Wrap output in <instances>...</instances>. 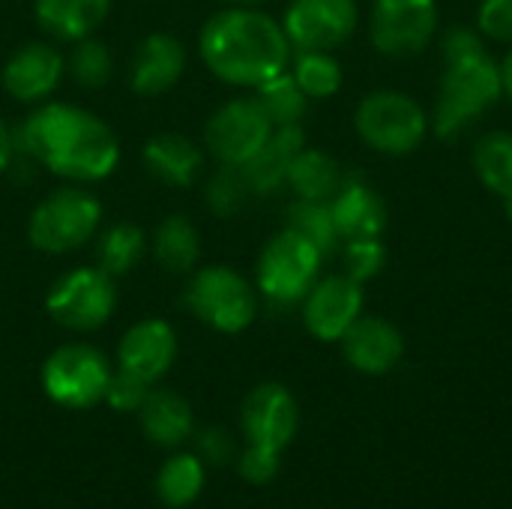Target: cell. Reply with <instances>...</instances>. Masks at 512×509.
<instances>
[{
  "label": "cell",
  "mask_w": 512,
  "mask_h": 509,
  "mask_svg": "<svg viewBox=\"0 0 512 509\" xmlns=\"http://www.w3.org/2000/svg\"><path fill=\"white\" fill-rule=\"evenodd\" d=\"M153 255H156L159 267L168 273H192V267L198 264V255H201L198 228L180 213L165 216L153 234Z\"/></svg>",
  "instance_id": "26"
},
{
  "label": "cell",
  "mask_w": 512,
  "mask_h": 509,
  "mask_svg": "<svg viewBox=\"0 0 512 509\" xmlns=\"http://www.w3.org/2000/svg\"><path fill=\"white\" fill-rule=\"evenodd\" d=\"M249 183H246V177H243V168H237V165H222L210 180H207V207H210V213H216V216H222V219H228V216H234L243 204H246V198H249Z\"/></svg>",
  "instance_id": "33"
},
{
  "label": "cell",
  "mask_w": 512,
  "mask_h": 509,
  "mask_svg": "<svg viewBox=\"0 0 512 509\" xmlns=\"http://www.w3.org/2000/svg\"><path fill=\"white\" fill-rule=\"evenodd\" d=\"M15 153H24L57 177L93 183L111 177L117 168L120 141L96 114L66 102H48L12 132Z\"/></svg>",
  "instance_id": "1"
},
{
  "label": "cell",
  "mask_w": 512,
  "mask_h": 509,
  "mask_svg": "<svg viewBox=\"0 0 512 509\" xmlns=\"http://www.w3.org/2000/svg\"><path fill=\"white\" fill-rule=\"evenodd\" d=\"M12 165V129L0 117V174Z\"/></svg>",
  "instance_id": "40"
},
{
  "label": "cell",
  "mask_w": 512,
  "mask_h": 509,
  "mask_svg": "<svg viewBox=\"0 0 512 509\" xmlns=\"http://www.w3.org/2000/svg\"><path fill=\"white\" fill-rule=\"evenodd\" d=\"M363 315V285L345 276H327L303 297V324L321 342H339Z\"/></svg>",
  "instance_id": "14"
},
{
  "label": "cell",
  "mask_w": 512,
  "mask_h": 509,
  "mask_svg": "<svg viewBox=\"0 0 512 509\" xmlns=\"http://www.w3.org/2000/svg\"><path fill=\"white\" fill-rule=\"evenodd\" d=\"M183 303L198 321L219 333H243L258 315V294L237 270L225 264L201 267L186 285Z\"/></svg>",
  "instance_id": "5"
},
{
  "label": "cell",
  "mask_w": 512,
  "mask_h": 509,
  "mask_svg": "<svg viewBox=\"0 0 512 509\" xmlns=\"http://www.w3.org/2000/svg\"><path fill=\"white\" fill-rule=\"evenodd\" d=\"M345 264H348V276L357 279L360 285L375 279L387 264V249H384L381 237L345 240Z\"/></svg>",
  "instance_id": "34"
},
{
  "label": "cell",
  "mask_w": 512,
  "mask_h": 509,
  "mask_svg": "<svg viewBox=\"0 0 512 509\" xmlns=\"http://www.w3.org/2000/svg\"><path fill=\"white\" fill-rule=\"evenodd\" d=\"M504 96L501 63L489 51L444 63L432 129L438 138H456L471 120L483 117Z\"/></svg>",
  "instance_id": "3"
},
{
  "label": "cell",
  "mask_w": 512,
  "mask_h": 509,
  "mask_svg": "<svg viewBox=\"0 0 512 509\" xmlns=\"http://www.w3.org/2000/svg\"><path fill=\"white\" fill-rule=\"evenodd\" d=\"M273 120L267 117L264 105L258 96H240L225 102L204 129L207 150L222 162V165H237L243 168L273 135Z\"/></svg>",
  "instance_id": "10"
},
{
  "label": "cell",
  "mask_w": 512,
  "mask_h": 509,
  "mask_svg": "<svg viewBox=\"0 0 512 509\" xmlns=\"http://www.w3.org/2000/svg\"><path fill=\"white\" fill-rule=\"evenodd\" d=\"M222 3H228V6H258L264 0H222Z\"/></svg>",
  "instance_id": "42"
},
{
  "label": "cell",
  "mask_w": 512,
  "mask_h": 509,
  "mask_svg": "<svg viewBox=\"0 0 512 509\" xmlns=\"http://www.w3.org/2000/svg\"><path fill=\"white\" fill-rule=\"evenodd\" d=\"M111 0H36L33 12L42 30L63 42L87 39L108 15Z\"/></svg>",
  "instance_id": "23"
},
{
  "label": "cell",
  "mask_w": 512,
  "mask_h": 509,
  "mask_svg": "<svg viewBox=\"0 0 512 509\" xmlns=\"http://www.w3.org/2000/svg\"><path fill=\"white\" fill-rule=\"evenodd\" d=\"M438 33L435 0H375L369 36L384 57H414Z\"/></svg>",
  "instance_id": "11"
},
{
  "label": "cell",
  "mask_w": 512,
  "mask_h": 509,
  "mask_svg": "<svg viewBox=\"0 0 512 509\" xmlns=\"http://www.w3.org/2000/svg\"><path fill=\"white\" fill-rule=\"evenodd\" d=\"M441 51H444V63H453V60L486 51V45H483V36L477 30H471L465 24H453L441 39Z\"/></svg>",
  "instance_id": "38"
},
{
  "label": "cell",
  "mask_w": 512,
  "mask_h": 509,
  "mask_svg": "<svg viewBox=\"0 0 512 509\" xmlns=\"http://www.w3.org/2000/svg\"><path fill=\"white\" fill-rule=\"evenodd\" d=\"M306 147L303 126H276L267 144L243 165V177L255 195H273L288 183V168L294 156Z\"/></svg>",
  "instance_id": "20"
},
{
  "label": "cell",
  "mask_w": 512,
  "mask_h": 509,
  "mask_svg": "<svg viewBox=\"0 0 512 509\" xmlns=\"http://www.w3.org/2000/svg\"><path fill=\"white\" fill-rule=\"evenodd\" d=\"M108 381L111 366L105 354L84 342L63 345L42 363V390L63 408H93L105 399Z\"/></svg>",
  "instance_id": "8"
},
{
  "label": "cell",
  "mask_w": 512,
  "mask_h": 509,
  "mask_svg": "<svg viewBox=\"0 0 512 509\" xmlns=\"http://www.w3.org/2000/svg\"><path fill=\"white\" fill-rule=\"evenodd\" d=\"M330 213H333L339 240L381 237L387 228V207L381 195L360 177H345L342 189L330 201Z\"/></svg>",
  "instance_id": "19"
},
{
  "label": "cell",
  "mask_w": 512,
  "mask_h": 509,
  "mask_svg": "<svg viewBox=\"0 0 512 509\" xmlns=\"http://www.w3.org/2000/svg\"><path fill=\"white\" fill-rule=\"evenodd\" d=\"M471 165L480 183L504 201L512 219V132H486L474 144Z\"/></svg>",
  "instance_id": "25"
},
{
  "label": "cell",
  "mask_w": 512,
  "mask_h": 509,
  "mask_svg": "<svg viewBox=\"0 0 512 509\" xmlns=\"http://www.w3.org/2000/svg\"><path fill=\"white\" fill-rule=\"evenodd\" d=\"M339 342H342V354L348 366L375 378L393 372L405 354L402 330L393 321L378 318V315H360Z\"/></svg>",
  "instance_id": "15"
},
{
  "label": "cell",
  "mask_w": 512,
  "mask_h": 509,
  "mask_svg": "<svg viewBox=\"0 0 512 509\" xmlns=\"http://www.w3.org/2000/svg\"><path fill=\"white\" fill-rule=\"evenodd\" d=\"M147 393H150L147 381H141L132 372L120 369V372H111V381H108V390H105V402L114 411H138L144 405Z\"/></svg>",
  "instance_id": "35"
},
{
  "label": "cell",
  "mask_w": 512,
  "mask_h": 509,
  "mask_svg": "<svg viewBox=\"0 0 512 509\" xmlns=\"http://www.w3.org/2000/svg\"><path fill=\"white\" fill-rule=\"evenodd\" d=\"M279 465H282V453L249 444L240 456V477L252 486H264V483L276 480Z\"/></svg>",
  "instance_id": "36"
},
{
  "label": "cell",
  "mask_w": 512,
  "mask_h": 509,
  "mask_svg": "<svg viewBox=\"0 0 512 509\" xmlns=\"http://www.w3.org/2000/svg\"><path fill=\"white\" fill-rule=\"evenodd\" d=\"M63 69H66V60L54 45L27 42L6 60L3 87L18 102H42L57 90Z\"/></svg>",
  "instance_id": "17"
},
{
  "label": "cell",
  "mask_w": 512,
  "mask_h": 509,
  "mask_svg": "<svg viewBox=\"0 0 512 509\" xmlns=\"http://www.w3.org/2000/svg\"><path fill=\"white\" fill-rule=\"evenodd\" d=\"M324 255L297 231L285 228L261 249L258 258V291L279 306L303 303V297L318 282Z\"/></svg>",
  "instance_id": "7"
},
{
  "label": "cell",
  "mask_w": 512,
  "mask_h": 509,
  "mask_svg": "<svg viewBox=\"0 0 512 509\" xmlns=\"http://www.w3.org/2000/svg\"><path fill=\"white\" fill-rule=\"evenodd\" d=\"M141 432L156 447H180L192 435V408L174 390H150L138 408Z\"/></svg>",
  "instance_id": "21"
},
{
  "label": "cell",
  "mask_w": 512,
  "mask_h": 509,
  "mask_svg": "<svg viewBox=\"0 0 512 509\" xmlns=\"http://www.w3.org/2000/svg\"><path fill=\"white\" fill-rule=\"evenodd\" d=\"M501 78H504V93L512 99V51L504 57V63H501Z\"/></svg>",
  "instance_id": "41"
},
{
  "label": "cell",
  "mask_w": 512,
  "mask_h": 509,
  "mask_svg": "<svg viewBox=\"0 0 512 509\" xmlns=\"http://www.w3.org/2000/svg\"><path fill=\"white\" fill-rule=\"evenodd\" d=\"M288 228L318 246L321 255H330L339 243V231L327 201H303L297 198L288 210Z\"/></svg>",
  "instance_id": "31"
},
{
  "label": "cell",
  "mask_w": 512,
  "mask_h": 509,
  "mask_svg": "<svg viewBox=\"0 0 512 509\" xmlns=\"http://www.w3.org/2000/svg\"><path fill=\"white\" fill-rule=\"evenodd\" d=\"M201 453H204L210 462L225 465V462L231 459V453H234V441H231V435H228V432H222V429H210V432H204V435H201Z\"/></svg>",
  "instance_id": "39"
},
{
  "label": "cell",
  "mask_w": 512,
  "mask_h": 509,
  "mask_svg": "<svg viewBox=\"0 0 512 509\" xmlns=\"http://www.w3.org/2000/svg\"><path fill=\"white\" fill-rule=\"evenodd\" d=\"M204 489V465L192 453H177L171 456L156 480V495L165 507H189Z\"/></svg>",
  "instance_id": "27"
},
{
  "label": "cell",
  "mask_w": 512,
  "mask_h": 509,
  "mask_svg": "<svg viewBox=\"0 0 512 509\" xmlns=\"http://www.w3.org/2000/svg\"><path fill=\"white\" fill-rule=\"evenodd\" d=\"M177 357V336L174 327L162 318H144L126 330L117 348L120 369L132 372L135 378L156 384Z\"/></svg>",
  "instance_id": "16"
},
{
  "label": "cell",
  "mask_w": 512,
  "mask_h": 509,
  "mask_svg": "<svg viewBox=\"0 0 512 509\" xmlns=\"http://www.w3.org/2000/svg\"><path fill=\"white\" fill-rule=\"evenodd\" d=\"M141 255H144V231L138 225L120 222L108 228L99 240V267L114 279L132 273Z\"/></svg>",
  "instance_id": "30"
},
{
  "label": "cell",
  "mask_w": 512,
  "mask_h": 509,
  "mask_svg": "<svg viewBox=\"0 0 512 509\" xmlns=\"http://www.w3.org/2000/svg\"><path fill=\"white\" fill-rule=\"evenodd\" d=\"M291 75L309 99H330L342 87V66L330 51H294Z\"/></svg>",
  "instance_id": "28"
},
{
  "label": "cell",
  "mask_w": 512,
  "mask_h": 509,
  "mask_svg": "<svg viewBox=\"0 0 512 509\" xmlns=\"http://www.w3.org/2000/svg\"><path fill=\"white\" fill-rule=\"evenodd\" d=\"M198 51L219 81L252 90L282 75L294 54L285 27L258 6H228L210 15Z\"/></svg>",
  "instance_id": "2"
},
{
  "label": "cell",
  "mask_w": 512,
  "mask_h": 509,
  "mask_svg": "<svg viewBox=\"0 0 512 509\" xmlns=\"http://www.w3.org/2000/svg\"><path fill=\"white\" fill-rule=\"evenodd\" d=\"M357 0H291L282 18L294 51H333L357 30Z\"/></svg>",
  "instance_id": "12"
},
{
  "label": "cell",
  "mask_w": 512,
  "mask_h": 509,
  "mask_svg": "<svg viewBox=\"0 0 512 509\" xmlns=\"http://www.w3.org/2000/svg\"><path fill=\"white\" fill-rule=\"evenodd\" d=\"M477 27L483 36L512 45V0H483L477 9Z\"/></svg>",
  "instance_id": "37"
},
{
  "label": "cell",
  "mask_w": 512,
  "mask_h": 509,
  "mask_svg": "<svg viewBox=\"0 0 512 509\" xmlns=\"http://www.w3.org/2000/svg\"><path fill=\"white\" fill-rule=\"evenodd\" d=\"M240 423L246 432V441L255 447H267L282 453L300 426V408L288 387L282 384H258L240 408Z\"/></svg>",
  "instance_id": "13"
},
{
  "label": "cell",
  "mask_w": 512,
  "mask_h": 509,
  "mask_svg": "<svg viewBox=\"0 0 512 509\" xmlns=\"http://www.w3.org/2000/svg\"><path fill=\"white\" fill-rule=\"evenodd\" d=\"M102 222V204L84 189H57L36 204L27 237L39 252L63 255L84 246Z\"/></svg>",
  "instance_id": "6"
},
{
  "label": "cell",
  "mask_w": 512,
  "mask_h": 509,
  "mask_svg": "<svg viewBox=\"0 0 512 509\" xmlns=\"http://www.w3.org/2000/svg\"><path fill=\"white\" fill-rule=\"evenodd\" d=\"M117 306V288H114V276H108L102 267H78L63 273L48 297H45V309L48 315L75 333H90L96 327H102Z\"/></svg>",
  "instance_id": "9"
},
{
  "label": "cell",
  "mask_w": 512,
  "mask_h": 509,
  "mask_svg": "<svg viewBox=\"0 0 512 509\" xmlns=\"http://www.w3.org/2000/svg\"><path fill=\"white\" fill-rule=\"evenodd\" d=\"M354 126L363 144L375 153L408 156L423 144L429 132V117L414 96L402 90H375L360 99L354 111Z\"/></svg>",
  "instance_id": "4"
},
{
  "label": "cell",
  "mask_w": 512,
  "mask_h": 509,
  "mask_svg": "<svg viewBox=\"0 0 512 509\" xmlns=\"http://www.w3.org/2000/svg\"><path fill=\"white\" fill-rule=\"evenodd\" d=\"M144 165H147V171L156 180L183 189V186H192L195 177L201 174L204 156H201V150L186 135L165 132V135H156V138L147 141V147H144Z\"/></svg>",
  "instance_id": "22"
},
{
  "label": "cell",
  "mask_w": 512,
  "mask_h": 509,
  "mask_svg": "<svg viewBox=\"0 0 512 509\" xmlns=\"http://www.w3.org/2000/svg\"><path fill=\"white\" fill-rule=\"evenodd\" d=\"M258 102L264 105L267 117L273 120V126H297L306 117L309 108V96L300 90V84L294 81V75L285 69L282 75L270 78L267 84L255 87Z\"/></svg>",
  "instance_id": "29"
},
{
  "label": "cell",
  "mask_w": 512,
  "mask_h": 509,
  "mask_svg": "<svg viewBox=\"0 0 512 509\" xmlns=\"http://www.w3.org/2000/svg\"><path fill=\"white\" fill-rule=\"evenodd\" d=\"M69 72L81 87H90V90L108 84L111 72H114V60H111L108 45L99 39H90V36L78 39V48L69 57Z\"/></svg>",
  "instance_id": "32"
},
{
  "label": "cell",
  "mask_w": 512,
  "mask_h": 509,
  "mask_svg": "<svg viewBox=\"0 0 512 509\" xmlns=\"http://www.w3.org/2000/svg\"><path fill=\"white\" fill-rule=\"evenodd\" d=\"M342 183H345L342 165L324 150L303 147L288 168V186L303 201H327L330 204L333 195L342 189Z\"/></svg>",
  "instance_id": "24"
},
{
  "label": "cell",
  "mask_w": 512,
  "mask_h": 509,
  "mask_svg": "<svg viewBox=\"0 0 512 509\" xmlns=\"http://www.w3.org/2000/svg\"><path fill=\"white\" fill-rule=\"evenodd\" d=\"M186 72V45L171 33H150L132 54L129 84L138 96H159L171 90Z\"/></svg>",
  "instance_id": "18"
}]
</instances>
